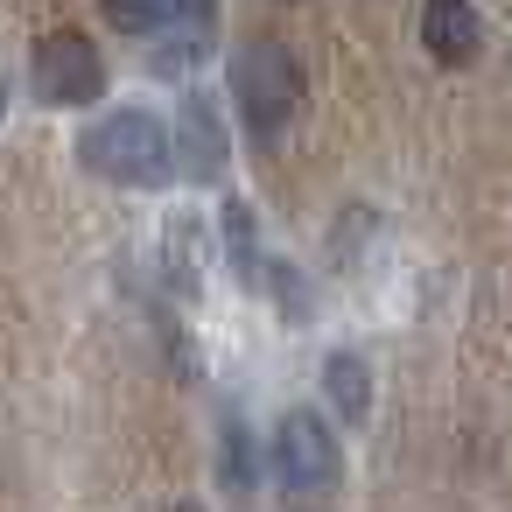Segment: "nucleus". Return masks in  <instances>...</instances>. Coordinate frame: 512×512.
<instances>
[{
  "instance_id": "obj_1",
  "label": "nucleus",
  "mask_w": 512,
  "mask_h": 512,
  "mask_svg": "<svg viewBox=\"0 0 512 512\" xmlns=\"http://www.w3.org/2000/svg\"><path fill=\"white\" fill-rule=\"evenodd\" d=\"M78 162H85L92 176H106V183L148 190V183H162V176H169V162H176V155H169L162 120H148V113H106V120H92V127H85Z\"/></svg>"
},
{
  "instance_id": "obj_2",
  "label": "nucleus",
  "mask_w": 512,
  "mask_h": 512,
  "mask_svg": "<svg viewBox=\"0 0 512 512\" xmlns=\"http://www.w3.org/2000/svg\"><path fill=\"white\" fill-rule=\"evenodd\" d=\"M232 92H239V113L253 134H281L288 113L302 106V64L281 43H246L232 64Z\"/></svg>"
},
{
  "instance_id": "obj_3",
  "label": "nucleus",
  "mask_w": 512,
  "mask_h": 512,
  "mask_svg": "<svg viewBox=\"0 0 512 512\" xmlns=\"http://www.w3.org/2000/svg\"><path fill=\"white\" fill-rule=\"evenodd\" d=\"M274 477L288 491H330L337 484V435H330L323 414H309V407L281 414V428H274Z\"/></svg>"
},
{
  "instance_id": "obj_4",
  "label": "nucleus",
  "mask_w": 512,
  "mask_h": 512,
  "mask_svg": "<svg viewBox=\"0 0 512 512\" xmlns=\"http://www.w3.org/2000/svg\"><path fill=\"white\" fill-rule=\"evenodd\" d=\"M36 92H43V106H92V99L106 92L99 50H92L78 29L50 36V43L36 50Z\"/></svg>"
},
{
  "instance_id": "obj_5",
  "label": "nucleus",
  "mask_w": 512,
  "mask_h": 512,
  "mask_svg": "<svg viewBox=\"0 0 512 512\" xmlns=\"http://www.w3.org/2000/svg\"><path fill=\"white\" fill-rule=\"evenodd\" d=\"M421 50L435 64H470L484 50V22L470 0H421Z\"/></svg>"
},
{
  "instance_id": "obj_6",
  "label": "nucleus",
  "mask_w": 512,
  "mask_h": 512,
  "mask_svg": "<svg viewBox=\"0 0 512 512\" xmlns=\"http://www.w3.org/2000/svg\"><path fill=\"white\" fill-rule=\"evenodd\" d=\"M323 393H330V407H337L344 421H358V414L372 407V372H365V358H358V351H330V358H323Z\"/></svg>"
},
{
  "instance_id": "obj_7",
  "label": "nucleus",
  "mask_w": 512,
  "mask_h": 512,
  "mask_svg": "<svg viewBox=\"0 0 512 512\" xmlns=\"http://www.w3.org/2000/svg\"><path fill=\"white\" fill-rule=\"evenodd\" d=\"M99 8H106V22H113L120 36H148V29H162V22H169L176 0H99Z\"/></svg>"
},
{
  "instance_id": "obj_8",
  "label": "nucleus",
  "mask_w": 512,
  "mask_h": 512,
  "mask_svg": "<svg viewBox=\"0 0 512 512\" xmlns=\"http://www.w3.org/2000/svg\"><path fill=\"white\" fill-rule=\"evenodd\" d=\"M218 470H225V484H239V491L253 484V435H246L239 421L225 428V456H218Z\"/></svg>"
},
{
  "instance_id": "obj_9",
  "label": "nucleus",
  "mask_w": 512,
  "mask_h": 512,
  "mask_svg": "<svg viewBox=\"0 0 512 512\" xmlns=\"http://www.w3.org/2000/svg\"><path fill=\"white\" fill-rule=\"evenodd\" d=\"M169 512H204V505H190V498H176V505H169Z\"/></svg>"
}]
</instances>
